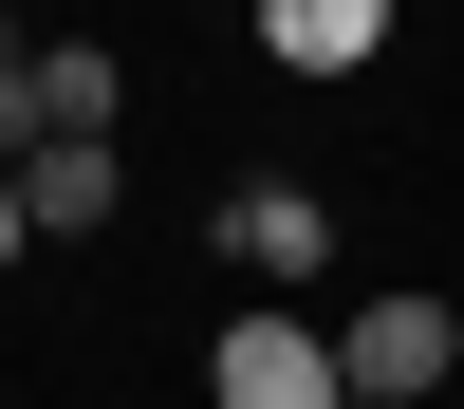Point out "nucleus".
<instances>
[{
    "label": "nucleus",
    "mask_w": 464,
    "mask_h": 409,
    "mask_svg": "<svg viewBox=\"0 0 464 409\" xmlns=\"http://www.w3.org/2000/svg\"><path fill=\"white\" fill-rule=\"evenodd\" d=\"M19 205H37V242H93V223L130 205V168H111V131H74V149H19Z\"/></svg>",
    "instance_id": "5"
},
{
    "label": "nucleus",
    "mask_w": 464,
    "mask_h": 409,
    "mask_svg": "<svg viewBox=\"0 0 464 409\" xmlns=\"http://www.w3.org/2000/svg\"><path fill=\"white\" fill-rule=\"evenodd\" d=\"M0 93H19V19H0Z\"/></svg>",
    "instance_id": "8"
},
{
    "label": "nucleus",
    "mask_w": 464,
    "mask_h": 409,
    "mask_svg": "<svg viewBox=\"0 0 464 409\" xmlns=\"http://www.w3.org/2000/svg\"><path fill=\"white\" fill-rule=\"evenodd\" d=\"M260 56L279 74H372L391 56V0H260Z\"/></svg>",
    "instance_id": "4"
},
{
    "label": "nucleus",
    "mask_w": 464,
    "mask_h": 409,
    "mask_svg": "<svg viewBox=\"0 0 464 409\" xmlns=\"http://www.w3.org/2000/svg\"><path fill=\"white\" fill-rule=\"evenodd\" d=\"M205 409H353V354H334L297 297H260V316L205 335Z\"/></svg>",
    "instance_id": "1"
},
{
    "label": "nucleus",
    "mask_w": 464,
    "mask_h": 409,
    "mask_svg": "<svg viewBox=\"0 0 464 409\" xmlns=\"http://www.w3.org/2000/svg\"><path fill=\"white\" fill-rule=\"evenodd\" d=\"M19 242H37V205H19V149H0V260H19Z\"/></svg>",
    "instance_id": "7"
},
{
    "label": "nucleus",
    "mask_w": 464,
    "mask_h": 409,
    "mask_svg": "<svg viewBox=\"0 0 464 409\" xmlns=\"http://www.w3.org/2000/svg\"><path fill=\"white\" fill-rule=\"evenodd\" d=\"M334 354H353V391L428 409L446 372H464V297H353V316H334Z\"/></svg>",
    "instance_id": "2"
},
{
    "label": "nucleus",
    "mask_w": 464,
    "mask_h": 409,
    "mask_svg": "<svg viewBox=\"0 0 464 409\" xmlns=\"http://www.w3.org/2000/svg\"><path fill=\"white\" fill-rule=\"evenodd\" d=\"M242 19H260V0H242Z\"/></svg>",
    "instance_id": "10"
},
{
    "label": "nucleus",
    "mask_w": 464,
    "mask_h": 409,
    "mask_svg": "<svg viewBox=\"0 0 464 409\" xmlns=\"http://www.w3.org/2000/svg\"><path fill=\"white\" fill-rule=\"evenodd\" d=\"M353 409H391V391H353Z\"/></svg>",
    "instance_id": "9"
},
{
    "label": "nucleus",
    "mask_w": 464,
    "mask_h": 409,
    "mask_svg": "<svg viewBox=\"0 0 464 409\" xmlns=\"http://www.w3.org/2000/svg\"><path fill=\"white\" fill-rule=\"evenodd\" d=\"M223 260H242V279H316V260H334V205H316V186H242V205H223Z\"/></svg>",
    "instance_id": "6"
},
{
    "label": "nucleus",
    "mask_w": 464,
    "mask_h": 409,
    "mask_svg": "<svg viewBox=\"0 0 464 409\" xmlns=\"http://www.w3.org/2000/svg\"><path fill=\"white\" fill-rule=\"evenodd\" d=\"M74 131H111V56H93V37L19 56V93H0V149H74Z\"/></svg>",
    "instance_id": "3"
}]
</instances>
